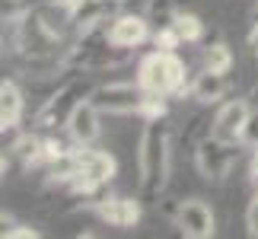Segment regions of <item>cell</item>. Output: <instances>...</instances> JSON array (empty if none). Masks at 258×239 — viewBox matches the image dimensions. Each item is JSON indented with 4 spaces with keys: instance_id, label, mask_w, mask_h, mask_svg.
<instances>
[{
    "instance_id": "44dd1931",
    "label": "cell",
    "mask_w": 258,
    "mask_h": 239,
    "mask_svg": "<svg viewBox=\"0 0 258 239\" xmlns=\"http://www.w3.org/2000/svg\"><path fill=\"white\" fill-rule=\"evenodd\" d=\"M245 230H249V236L258 239V192L249 201V207H245Z\"/></svg>"
},
{
    "instance_id": "9c48e42d",
    "label": "cell",
    "mask_w": 258,
    "mask_h": 239,
    "mask_svg": "<svg viewBox=\"0 0 258 239\" xmlns=\"http://www.w3.org/2000/svg\"><path fill=\"white\" fill-rule=\"evenodd\" d=\"M147 38H150V23H147V16H137V13H118L112 16V23H108V42L118 45V48H137L144 45Z\"/></svg>"
},
{
    "instance_id": "ac0fdd59",
    "label": "cell",
    "mask_w": 258,
    "mask_h": 239,
    "mask_svg": "<svg viewBox=\"0 0 258 239\" xmlns=\"http://www.w3.org/2000/svg\"><path fill=\"white\" fill-rule=\"evenodd\" d=\"M166 96L160 93H147L144 96V105H141V118L144 122H150V118H166Z\"/></svg>"
},
{
    "instance_id": "5bb4252c",
    "label": "cell",
    "mask_w": 258,
    "mask_h": 239,
    "mask_svg": "<svg viewBox=\"0 0 258 239\" xmlns=\"http://www.w3.org/2000/svg\"><path fill=\"white\" fill-rule=\"evenodd\" d=\"M42 144H45V137L26 131V134H19L16 141L10 144V153H13L19 163H26V166H42Z\"/></svg>"
},
{
    "instance_id": "52a82bcc",
    "label": "cell",
    "mask_w": 258,
    "mask_h": 239,
    "mask_svg": "<svg viewBox=\"0 0 258 239\" xmlns=\"http://www.w3.org/2000/svg\"><path fill=\"white\" fill-rule=\"evenodd\" d=\"M102 223L108 226H118V230H131V226L141 223V214L144 207L137 198H127V195H102L99 201L89 207Z\"/></svg>"
},
{
    "instance_id": "9a60e30c",
    "label": "cell",
    "mask_w": 258,
    "mask_h": 239,
    "mask_svg": "<svg viewBox=\"0 0 258 239\" xmlns=\"http://www.w3.org/2000/svg\"><path fill=\"white\" fill-rule=\"evenodd\" d=\"M233 64H236V57H233V48L226 45V42H211V45L204 48V67H207V71L230 74Z\"/></svg>"
},
{
    "instance_id": "4fadbf2b",
    "label": "cell",
    "mask_w": 258,
    "mask_h": 239,
    "mask_svg": "<svg viewBox=\"0 0 258 239\" xmlns=\"http://www.w3.org/2000/svg\"><path fill=\"white\" fill-rule=\"evenodd\" d=\"M188 93H191L201 105H217L226 93H230V80H226V74H217V71H207L204 67L201 74H195Z\"/></svg>"
},
{
    "instance_id": "d4e9b609",
    "label": "cell",
    "mask_w": 258,
    "mask_h": 239,
    "mask_svg": "<svg viewBox=\"0 0 258 239\" xmlns=\"http://www.w3.org/2000/svg\"><path fill=\"white\" fill-rule=\"evenodd\" d=\"M249 178L258 185V147H255V153H252V159H249Z\"/></svg>"
},
{
    "instance_id": "d6986e66",
    "label": "cell",
    "mask_w": 258,
    "mask_h": 239,
    "mask_svg": "<svg viewBox=\"0 0 258 239\" xmlns=\"http://www.w3.org/2000/svg\"><path fill=\"white\" fill-rule=\"evenodd\" d=\"M153 45L160 48V51H175L178 45H182V35L175 32V26H163L153 32Z\"/></svg>"
},
{
    "instance_id": "6da1fadb",
    "label": "cell",
    "mask_w": 258,
    "mask_h": 239,
    "mask_svg": "<svg viewBox=\"0 0 258 239\" xmlns=\"http://www.w3.org/2000/svg\"><path fill=\"white\" fill-rule=\"evenodd\" d=\"M172 172V128L166 118H150L137 141V175L144 198H160Z\"/></svg>"
},
{
    "instance_id": "7c38bea8",
    "label": "cell",
    "mask_w": 258,
    "mask_h": 239,
    "mask_svg": "<svg viewBox=\"0 0 258 239\" xmlns=\"http://www.w3.org/2000/svg\"><path fill=\"white\" fill-rule=\"evenodd\" d=\"M26 115V93L13 80H0V134L13 131Z\"/></svg>"
},
{
    "instance_id": "484cf974",
    "label": "cell",
    "mask_w": 258,
    "mask_h": 239,
    "mask_svg": "<svg viewBox=\"0 0 258 239\" xmlns=\"http://www.w3.org/2000/svg\"><path fill=\"white\" fill-rule=\"evenodd\" d=\"M42 4H51V7H57V10H71L77 0H42Z\"/></svg>"
},
{
    "instance_id": "8fae6325",
    "label": "cell",
    "mask_w": 258,
    "mask_h": 239,
    "mask_svg": "<svg viewBox=\"0 0 258 239\" xmlns=\"http://www.w3.org/2000/svg\"><path fill=\"white\" fill-rule=\"evenodd\" d=\"M99 108L93 99H83L80 105L74 108V115H71V122H67V134H71V141L74 144H96L99 141V134H102V125H99Z\"/></svg>"
},
{
    "instance_id": "277c9868",
    "label": "cell",
    "mask_w": 258,
    "mask_h": 239,
    "mask_svg": "<svg viewBox=\"0 0 258 239\" xmlns=\"http://www.w3.org/2000/svg\"><path fill=\"white\" fill-rule=\"evenodd\" d=\"M93 93V89H86L83 83H77V80H71V83H64L61 89H54L48 99H42L35 108V128H42V131H54V128H67V122H71L74 108L83 102V99Z\"/></svg>"
},
{
    "instance_id": "8992f818",
    "label": "cell",
    "mask_w": 258,
    "mask_h": 239,
    "mask_svg": "<svg viewBox=\"0 0 258 239\" xmlns=\"http://www.w3.org/2000/svg\"><path fill=\"white\" fill-rule=\"evenodd\" d=\"M144 96L147 89L141 83H102L89 93L102 115H141Z\"/></svg>"
},
{
    "instance_id": "cb8c5ba5",
    "label": "cell",
    "mask_w": 258,
    "mask_h": 239,
    "mask_svg": "<svg viewBox=\"0 0 258 239\" xmlns=\"http://www.w3.org/2000/svg\"><path fill=\"white\" fill-rule=\"evenodd\" d=\"M249 48H252V54L258 57V19H255L252 29H249Z\"/></svg>"
},
{
    "instance_id": "ba28073f",
    "label": "cell",
    "mask_w": 258,
    "mask_h": 239,
    "mask_svg": "<svg viewBox=\"0 0 258 239\" xmlns=\"http://www.w3.org/2000/svg\"><path fill=\"white\" fill-rule=\"evenodd\" d=\"M249 118H252V102H249V99H230V102H223L220 108H217L211 134L223 137V141L242 144V134H245Z\"/></svg>"
},
{
    "instance_id": "7402d4cb",
    "label": "cell",
    "mask_w": 258,
    "mask_h": 239,
    "mask_svg": "<svg viewBox=\"0 0 258 239\" xmlns=\"http://www.w3.org/2000/svg\"><path fill=\"white\" fill-rule=\"evenodd\" d=\"M16 217L13 214H7V211H0V239H10L13 236V230H16Z\"/></svg>"
},
{
    "instance_id": "5b68a950",
    "label": "cell",
    "mask_w": 258,
    "mask_h": 239,
    "mask_svg": "<svg viewBox=\"0 0 258 239\" xmlns=\"http://www.w3.org/2000/svg\"><path fill=\"white\" fill-rule=\"evenodd\" d=\"M166 214L172 217V223L191 239H211L217 233V217L214 207L204 198H188V201H172L166 204Z\"/></svg>"
},
{
    "instance_id": "ffe728a7",
    "label": "cell",
    "mask_w": 258,
    "mask_h": 239,
    "mask_svg": "<svg viewBox=\"0 0 258 239\" xmlns=\"http://www.w3.org/2000/svg\"><path fill=\"white\" fill-rule=\"evenodd\" d=\"M71 147H67L64 141H57V137H45V144H42V166H48V163H54L57 156H64Z\"/></svg>"
},
{
    "instance_id": "2e32d148",
    "label": "cell",
    "mask_w": 258,
    "mask_h": 239,
    "mask_svg": "<svg viewBox=\"0 0 258 239\" xmlns=\"http://www.w3.org/2000/svg\"><path fill=\"white\" fill-rule=\"evenodd\" d=\"M175 13H178L175 0H147V10H144L147 23H150L153 29L172 26V23H175Z\"/></svg>"
},
{
    "instance_id": "603a6c76",
    "label": "cell",
    "mask_w": 258,
    "mask_h": 239,
    "mask_svg": "<svg viewBox=\"0 0 258 239\" xmlns=\"http://www.w3.org/2000/svg\"><path fill=\"white\" fill-rule=\"evenodd\" d=\"M35 236H38L35 226H29V223H16V230H13V236H10V239H35Z\"/></svg>"
},
{
    "instance_id": "4316f807",
    "label": "cell",
    "mask_w": 258,
    "mask_h": 239,
    "mask_svg": "<svg viewBox=\"0 0 258 239\" xmlns=\"http://www.w3.org/2000/svg\"><path fill=\"white\" fill-rule=\"evenodd\" d=\"M4 172H7V153L0 150V175H4Z\"/></svg>"
},
{
    "instance_id": "3957f363",
    "label": "cell",
    "mask_w": 258,
    "mask_h": 239,
    "mask_svg": "<svg viewBox=\"0 0 258 239\" xmlns=\"http://www.w3.org/2000/svg\"><path fill=\"white\" fill-rule=\"evenodd\" d=\"M239 147L242 144H236V141H223V137L207 134L204 141L195 147L198 172H201L207 182H223V178L233 172V166L239 163V156H242Z\"/></svg>"
},
{
    "instance_id": "30bf717a",
    "label": "cell",
    "mask_w": 258,
    "mask_h": 239,
    "mask_svg": "<svg viewBox=\"0 0 258 239\" xmlns=\"http://www.w3.org/2000/svg\"><path fill=\"white\" fill-rule=\"evenodd\" d=\"M124 0H77V4L67 10V23H71L77 32L89 26H102L112 23V16H118V7Z\"/></svg>"
},
{
    "instance_id": "7a4b0ae2",
    "label": "cell",
    "mask_w": 258,
    "mask_h": 239,
    "mask_svg": "<svg viewBox=\"0 0 258 239\" xmlns=\"http://www.w3.org/2000/svg\"><path fill=\"white\" fill-rule=\"evenodd\" d=\"M188 67L175 51H150L147 57H141L137 64V83H141L147 93H160V96H175L185 93L188 86Z\"/></svg>"
},
{
    "instance_id": "e0dca14e",
    "label": "cell",
    "mask_w": 258,
    "mask_h": 239,
    "mask_svg": "<svg viewBox=\"0 0 258 239\" xmlns=\"http://www.w3.org/2000/svg\"><path fill=\"white\" fill-rule=\"evenodd\" d=\"M172 26H175V32L182 35L185 45H195V42L204 38V23H201V16H195V13H182V10H178Z\"/></svg>"
}]
</instances>
